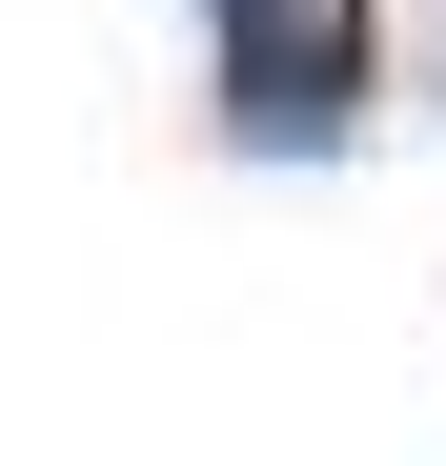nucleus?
Wrapping results in <instances>:
<instances>
[{
	"mask_svg": "<svg viewBox=\"0 0 446 466\" xmlns=\"http://www.w3.org/2000/svg\"><path fill=\"white\" fill-rule=\"evenodd\" d=\"M365 0H284V21H223V122L244 142H345V102H365Z\"/></svg>",
	"mask_w": 446,
	"mask_h": 466,
	"instance_id": "nucleus-1",
	"label": "nucleus"
},
{
	"mask_svg": "<svg viewBox=\"0 0 446 466\" xmlns=\"http://www.w3.org/2000/svg\"><path fill=\"white\" fill-rule=\"evenodd\" d=\"M223 21H284V0H223Z\"/></svg>",
	"mask_w": 446,
	"mask_h": 466,
	"instance_id": "nucleus-2",
	"label": "nucleus"
}]
</instances>
